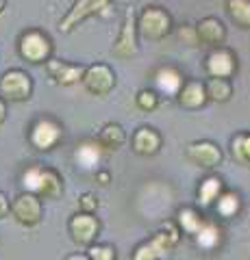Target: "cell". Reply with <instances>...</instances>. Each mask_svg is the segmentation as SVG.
Masks as SVG:
<instances>
[{
  "label": "cell",
  "mask_w": 250,
  "mask_h": 260,
  "mask_svg": "<svg viewBox=\"0 0 250 260\" xmlns=\"http://www.w3.org/2000/svg\"><path fill=\"white\" fill-rule=\"evenodd\" d=\"M22 184L29 193L37 198H57L61 193V180L52 169H44L39 165L29 167L22 176Z\"/></svg>",
  "instance_id": "obj_1"
},
{
  "label": "cell",
  "mask_w": 250,
  "mask_h": 260,
  "mask_svg": "<svg viewBox=\"0 0 250 260\" xmlns=\"http://www.w3.org/2000/svg\"><path fill=\"white\" fill-rule=\"evenodd\" d=\"M137 30L144 39H150V42H159L170 35L172 30V18L170 13L161 7H146L140 18H137Z\"/></svg>",
  "instance_id": "obj_2"
},
{
  "label": "cell",
  "mask_w": 250,
  "mask_h": 260,
  "mask_svg": "<svg viewBox=\"0 0 250 260\" xmlns=\"http://www.w3.org/2000/svg\"><path fill=\"white\" fill-rule=\"evenodd\" d=\"M109 5H111V0H76V3L72 5V9L66 13V18L59 22V28L63 32H70L83 20L92 18V15H98L104 9H109Z\"/></svg>",
  "instance_id": "obj_3"
},
{
  "label": "cell",
  "mask_w": 250,
  "mask_h": 260,
  "mask_svg": "<svg viewBox=\"0 0 250 260\" xmlns=\"http://www.w3.org/2000/svg\"><path fill=\"white\" fill-rule=\"evenodd\" d=\"M114 54L118 59H131L137 54V18L133 7H126L124 13V22H122V30L114 44Z\"/></svg>",
  "instance_id": "obj_4"
},
{
  "label": "cell",
  "mask_w": 250,
  "mask_h": 260,
  "mask_svg": "<svg viewBox=\"0 0 250 260\" xmlns=\"http://www.w3.org/2000/svg\"><path fill=\"white\" fill-rule=\"evenodd\" d=\"M52 52V44L44 32L29 30L20 37V54L31 63H44Z\"/></svg>",
  "instance_id": "obj_5"
},
{
  "label": "cell",
  "mask_w": 250,
  "mask_h": 260,
  "mask_svg": "<svg viewBox=\"0 0 250 260\" xmlns=\"http://www.w3.org/2000/svg\"><path fill=\"white\" fill-rule=\"evenodd\" d=\"M83 85L90 93L94 95H107L111 89L116 87V74L109 65L104 63H96V65H90L85 68V74H83Z\"/></svg>",
  "instance_id": "obj_6"
},
{
  "label": "cell",
  "mask_w": 250,
  "mask_h": 260,
  "mask_svg": "<svg viewBox=\"0 0 250 260\" xmlns=\"http://www.w3.org/2000/svg\"><path fill=\"white\" fill-rule=\"evenodd\" d=\"M31 91H33V83H31V76L22 70H11L0 78V93H3L7 100L11 102H22L29 100Z\"/></svg>",
  "instance_id": "obj_7"
},
{
  "label": "cell",
  "mask_w": 250,
  "mask_h": 260,
  "mask_svg": "<svg viewBox=\"0 0 250 260\" xmlns=\"http://www.w3.org/2000/svg\"><path fill=\"white\" fill-rule=\"evenodd\" d=\"M11 213L18 219L22 225H35L42 219V204H39V198L33 193H22L13 200L11 204Z\"/></svg>",
  "instance_id": "obj_8"
},
{
  "label": "cell",
  "mask_w": 250,
  "mask_h": 260,
  "mask_svg": "<svg viewBox=\"0 0 250 260\" xmlns=\"http://www.w3.org/2000/svg\"><path fill=\"white\" fill-rule=\"evenodd\" d=\"M205 70L211 78H231L233 72L237 70L235 54L227 50V48H215V50H211L207 56Z\"/></svg>",
  "instance_id": "obj_9"
},
{
  "label": "cell",
  "mask_w": 250,
  "mask_h": 260,
  "mask_svg": "<svg viewBox=\"0 0 250 260\" xmlns=\"http://www.w3.org/2000/svg\"><path fill=\"white\" fill-rule=\"evenodd\" d=\"M46 70H48V76H50L57 85L63 87H70L78 83L85 74V68L83 65H76V63H68V61H46Z\"/></svg>",
  "instance_id": "obj_10"
},
{
  "label": "cell",
  "mask_w": 250,
  "mask_h": 260,
  "mask_svg": "<svg viewBox=\"0 0 250 260\" xmlns=\"http://www.w3.org/2000/svg\"><path fill=\"white\" fill-rule=\"evenodd\" d=\"M61 139V128L52 119H39L31 130V143L37 150H50Z\"/></svg>",
  "instance_id": "obj_11"
},
{
  "label": "cell",
  "mask_w": 250,
  "mask_h": 260,
  "mask_svg": "<svg viewBox=\"0 0 250 260\" xmlns=\"http://www.w3.org/2000/svg\"><path fill=\"white\" fill-rule=\"evenodd\" d=\"M187 158L193 160L196 165L205 167V169H211L215 167L222 158V152L215 143L211 141H196V143H189L187 148Z\"/></svg>",
  "instance_id": "obj_12"
},
{
  "label": "cell",
  "mask_w": 250,
  "mask_h": 260,
  "mask_svg": "<svg viewBox=\"0 0 250 260\" xmlns=\"http://www.w3.org/2000/svg\"><path fill=\"white\" fill-rule=\"evenodd\" d=\"M193 30H196V39H198V42H203L207 46H215V48L224 42V37H227V28H224V24L217 18L200 20L196 26H193Z\"/></svg>",
  "instance_id": "obj_13"
},
{
  "label": "cell",
  "mask_w": 250,
  "mask_h": 260,
  "mask_svg": "<svg viewBox=\"0 0 250 260\" xmlns=\"http://www.w3.org/2000/svg\"><path fill=\"white\" fill-rule=\"evenodd\" d=\"M176 100H179L181 107L191 109V111H196V109H200V107H205V104H207L205 85H203V83H198V80H187V83H183L181 91L176 93Z\"/></svg>",
  "instance_id": "obj_14"
},
{
  "label": "cell",
  "mask_w": 250,
  "mask_h": 260,
  "mask_svg": "<svg viewBox=\"0 0 250 260\" xmlns=\"http://www.w3.org/2000/svg\"><path fill=\"white\" fill-rule=\"evenodd\" d=\"M161 148V135L157 133L155 128L150 126H142L135 130L133 135V150L142 156H150V154L159 152Z\"/></svg>",
  "instance_id": "obj_15"
},
{
  "label": "cell",
  "mask_w": 250,
  "mask_h": 260,
  "mask_svg": "<svg viewBox=\"0 0 250 260\" xmlns=\"http://www.w3.org/2000/svg\"><path fill=\"white\" fill-rule=\"evenodd\" d=\"M70 232H72V237H74L76 243L87 245V243L94 241L96 232H98V221L90 215H76L70 221Z\"/></svg>",
  "instance_id": "obj_16"
},
{
  "label": "cell",
  "mask_w": 250,
  "mask_h": 260,
  "mask_svg": "<svg viewBox=\"0 0 250 260\" xmlns=\"http://www.w3.org/2000/svg\"><path fill=\"white\" fill-rule=\"evenodd\" d=\"M155 83L159 87V91L176 95L181 91V87H183V76L174 68H161L155 74Z\"/></svg>",
  "instance_id": "obj_17"
},
{
  "label": "cell",
  "mask_w": 250,
  "mask_h": 260,
  "mask_svg": "<svg viewBox=\"0 0 250 260\" xmlns=\"http://www.w3.org/2000/svg\"><path fill=\"white\" fill-rule=\"evenodd\" d=\"M124 141H126V133L120 124H107L98 135V145L107 150H118L120 145H124Z\"/></svg>",
  "instance_id": "obj_18"
},
{
  "label": "cell",
  "mask_w": 250,
  "mask_h": 260,
  "mask_svg": "<svg viewBox=\"0 0 250 260\" xmlns=\"http://www.w3.org/2000/svg\"><path fill=\"white\" fill-rule=\"evenodd\" d=\"M205 93H207V100L211 102H227L233 95V85L229 78H211L205 85Z\"/></svg>",
  "instance_id": "obj_19"
},
{
  "label": "cell",
  "mask_w": 250,
  "mask_h": 260,
  "mask_svg": "<svg viewBox=\"0 0 250 260\" xmlns=\"http://www.w3.org/2000/svg\"><path fill=\"white\" fill-rule=\"evenodd\" d=\"M165 239H176V234L174 232H170V234H163V232H159L155 239H152L148 245H144V247H140V251H137V256H135V260H150V258H157L161 251H165L168 249V243Z\"/></svg>",
  "instance_id": "obj_20"
},
{
  "label": "cell",
  "mask_w": 250,
  "mask_h": 260,
  "mask_svg": "<svg viewBox=\"0 0 250 260\" xmlns=\"http://www.w3.org/2000/svg\"><path fill=\"white\" fill-rule=\"evenodd\" d=\"M227 11L239 28H250V0H227Z\"/></svg>",
  "instance_id": "obj_21"
},
{
  "label": "cell",
  "mask_w": 250,
  "mask_h": 260,
  "mask_svg": "<svg viewBox=\"0 0 250 260\" xmlns=\"http://www.w3.org/2000/svg\"><path fill=\"white\" fill-rule=\"evenodd\" d=\"M74 160L80 169H94L100 162V148L96 143H83L74 152Z\"/></svg>",
  "instance_id": "obj_22"
},
{
  "label": "cell",
  "mask_w": 250,
  "mask_h": 260,
  "mask_svg": "<svg viewBox=\"0 0 250 260\" xmlns=\"http://www.w3.org/2000/svg\"><path fill=\"white\" fill-rule=\"evenodd\" d=\"M196 243L203 249H213L220 243V230L213 223H203L200 230L196 232Z\"/></svg>",
  "instance_id": "obj_23"
},
{
  "label": "cell",
  "mask_w": 250,
  "mask_h": 260,
  "mask_svg": "<svg viewBox=\"0 0 250 260\" xmlns=\"http://www.w3.org/2000/svg\"><path fill=\"white\" fill-rule=\"evenodd\" d=\"M220 189H222V182L217 180V178H207L198 189V198H200V202H203V206H209L213 200H217Z\"/></svg>",
  "instance_id": "obj_24"
},
{
  "label": "cell",
  "mask_w": 250,
  "mask_h": 260,
  "mask_svg": "<svg viewBox=\"0 0 250 260\" xmlns=\"http://www.w3.org/2000/svg\"><path fill=\"white\" fill-rule=\"evenodd\" d=\"M233 156L239 162H250V133H241L233 139Z\"/></svg>",
  "instance_id": "obj_25"
},
{
  "label": "cell",
  "mask_w": 250,
  "mask_h": 260,
  "mask_svg": "<svg viewBox=\"0 0 250 260\" xmlns=\"http://www.w3.org/2000/svg\"><path fill=\"white\" fill-rule=\"evenodd\" d=\"M239 210V198L235 193H224L222 198H217V213L224 217H233Z\"/></svg>",
  "instance_id": "obj_26"
},
{
  "label": "cell",
  "mask_w": 250,
  "mask_h": 260,
  "mask_svg": "<svg viewBox=\"0 0 250 260\" xmlns=\"http://www.w3.org/2000/svg\"><path fill=\"white\" fill-rule=\"evenodd\" d=\"M137 107L142 111H155L159 107V95L152 91V89H142L137 93Z\"/></svg>",
  "instance_id": "obj_27"
},
{
  "label": "cell",
  "mask_w": 250,
  "mask_h": 260,
  "mask_svg": "<svg viewBox=\"0 0 250 260\" xmlns=\"http://www.w3.org/2000/svg\"><path fill=\"white\" fill-rule=\"evenodd\" d=\"M179 219H181V223H183V228L187 232H191V234H196L198 230H200V225H203V221H200V217L193 213V210H181L179 213Z\"/></svg>",
  "instance_id": "obj_28"
},
{
  "label": "cell",
  "mask_w": 250,
  "mask_h": 260,
  "mask_svg": "<svg viewBox=\"0 0 250 260\" xmlns=\"http://www.w3.org/2000/svg\"><path fill=\"white\" fill-rule=\"evenodd\" d=\"M92 260H114V249L111 247H94L90 251Z\"/></svg>",
  "instance_id": "obj_29"
},
{
  "label": "cell",
  "mask_w": 250,
  "mask_h": 260,
  "mask_svg": "<svg viewBox=\"0 0 250 260\" xmlns=\"http://www.w3.org/2000/svg\"><path fill=\"white\" fill-rule=\"evenodd\" d=\"M96 204H98V202H96L92 195H83V198H80V206H83L85 210H92V208H96Z\"/></svg>",
  "instance_id": "obj_30"
},
{
  "label": "cell",
  "mask_w": 250,
  "mask_h": 260,
  "mask_svg": "<svg viewBox=\"0 0 250 260\" xmlns=\"http://www.w3.org/2000/svg\"><path fill=\"white\" fill-rule=\"evenodd\" d=\"M7 213H9V202H7L5 193H0V219L7 217Z\"/></svg>",
  "instance_id": "obj_31"
},
{
  "label": "cell",
  "mask_w": 250,
  "mask_h": 260,
  "mask_svg": "<svg viewBox=\"0 0 250 260\" xmlns=\"http://www.w3.org/2000/svg\"><path fill=\"white\" fill-rule=\"evenodd\" d=\"M5 117H7V109H5V102L0 100V124L5 121Z\"/></svg>",
  "instance_id": "obj_32"
},
{
  "label": "cell",
  "mask_w": 250,
  "mask_h": 260,
  "mask_svg": "<svg viewBox=\"0 0 250 260\" xmlns=\"http://www.w3.org/2000/svg\"><path fill=\"white\" fill-rule=\"evenodd\" d=\"M66 260H90V258H87V256H70V258H66Z\"/></svg>",
  "instance_id": "obj_33"
},
{
  "label": "cell",
  "mask_w": 250,
  "mask_h": 260,
  "mask_svg": "<svg viewBox=\"0 0 250 260\" xmlns=\"http://www.w3.org/2000/svg\"><path fill=\"white\" fill-rule=\"evenodd\" d=\"M7 9V0H0V13H3Z\"/></svg>",
  "instance_id": "obj_34"
}]
</instances>
